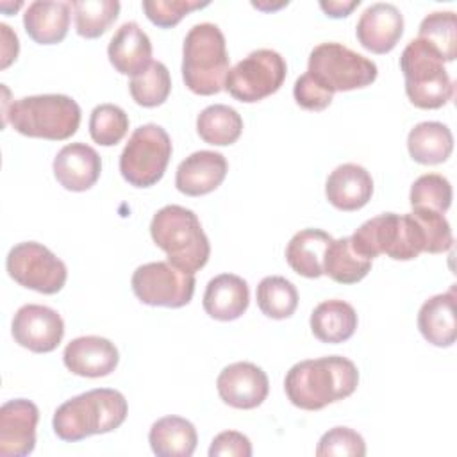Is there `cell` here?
Returning <instances> with one entry per match:
<instances>
[{
    "label": "cell",
    "mask_w": 457,
    "mask_h": 457,
    "mask_svg": "<svg viewBox=\"0 0 457 457\" xmlns=\"http://www.w3.org/2000/svg\"><path fill=\"white\" fill-rule=\"evenodd\" d=\"M332 236L321 228H303L296 232L286 246V261L291 270L307 278L323 275V257Z\"/></svg>",
    "instance_id": "26"
},
{
    "label": "cell",
    "mask_w": 457,
    "mask_h": 457,
    "mask_svg": "<svg viewBox=\"0 0 457 457\" xmlns=\"http://www.w3.org/2000/svg\"><path fill=\"white\" fill-rule=\"evenodd\" d=\"M307 73L330 93L352 91L370 86L377 79V64L350 50L348 46L327 41L316 45L309 54Z\"/></svg>",
    "instance_id": "8"
},
{
    "label": "cell",
    "mask_w": 457,
    "mask_h": 457,
    "mask_svg": "<svg viewBox=\"0 0 457 457\" xmlns=\"http://www.w3.org/2000/svg\"><path fill=\"white\" fill-rule=\"evenodd\" d=\"M452 184L439 173H425L418 177L409 193L412 209H428L436 212H446L452 205Z\"/></svg>",
    "instance_id": "35"
},
{
    "label": "cell",
    "mask_w": 457,
    "mask_h": 457,
    "mask_svg": "<svg viewBox=\"0 0 457 457\" xmlns=\"http://www.w3.org/2000/svg\"><path fill=\"white\" fill-rule=\"evenodd\" d=\"M196 132L209 145L227 146L239 139L243 132V120L234 107L214 104L198 114Z\"/></svg>",
    "instance_id": "30"
},
{
    "label": "cell",
    "mask_w": 457,
    "mask_h": 457,
    "mask_svg": "<svg viewBox=\"0 0 457 457\" xmlns=\"http://www.w3.org/2000/svg\"><path fill=\"white\" fill-rule=\"evenodd\" d=\"M39 409L27 398H14L0 407V455L23 457L36 446Z\"/></svg>",
    "instance_id": "15"
},
{
    "label": "cell",
    "mask_w": 457,
    "mask_h": 457,
    "mask_svg": "<svg viewBox=\"0 0 457 457\" xmlns=\"http://www.w3.org/2000/svg\"><path fill=\"white\" fill-rule=\"evenodd\" d=\"M405 93L420 109H439L453 96V82L441 55L421 39H412L400 55Z\"/></svg>",
    "instance_id": "7"
},
{
    "label": "cell",
    "mask_w": 457,
    "mask_h": 457,
    "mask_svg": "<svg viewBox=\"0 0 457 457\" xmlns=\"http://www.w3.org/2000/svg\"><path fill=\"white\" fill-rule=\"evenodd\" d=\"M407 148L420 164H441L453 150V136L441 121H421L411 129Z\"/></svg>",
    "instance_id": "28"
},
{
    "label": "cell",
    "mask_w": 457,
    "mask_h": 457,
    "mask_svg": "<svg viewBox=\"0 0 457 457\" xmlns=\"http://www.w3.org/2000/svg\"><path fill=\"white\" fill-rule=\"evenodd\" d=\"M150 236L166 252L168 261L187 273L202 270L209 261V239L191 209L175 204L164 205L150 221Z\"/></svg>",
    "instance_id": "3"
},
{
    "label": "cell",
    "mask_w": 457,
    "mask_h": 457,
    "mask_svg": "<svg viewBox=\"0 0 457 457\" xmlns=\"http://www.w3.org/2000/svg\"><path fill=\"white\" fill-rule=\"evenodd\" d=\"M171 152V139L162 127L141 125L132 132L120 155V173L134 187H150L162 179Z\"/></svg>",
    "instance_id": "9"
},
{
    "label": "cell",
    "mask_w": 457,
    "mask_h": 457,
    "mask_svg": "<svg viewBox=\"0 0 457 457\" xmlns=\"http://www.w3.org/2000/svg\"><path fill=\"white\" fill-rule=\"evenodd\" d=\"M327 200L339 211H357L373 195V179L366 168L353 162L339 164L332 170L325 184Z\"/></svg>",
    "instance_id": "21"
},
{
    "label": "cell",
    "mask_w": 457,
    "mask_h": 457,
    "mask_svg": "<svg viewBox=\"0 0 457 457\" xmlns=\"http://www.w3.org/2000/svg\"><path fill=\"white\" fill-rule=\"evenodd\" d=\"M129 91L137 105L157 107L164 104L171 91V79L168 68L161 61H152V64L145 71L130 79Z\"/></svg>",
    "instance_id": "34"
},
{
    "label": "cell",
    "mask_w": 457,
    "mask_h": 457,
    "mask_svg": "<svg viewBox=\"0 0 457 457\" xmlns=\"http://www.w3.org/2000/svg\"><path fill=\"white\" fill-rule=\"evenodd\" d=\"M100 171L102 159L86 143H70L54 159V177L68 191H87L96 184Z\"/></svg>",
    "instance_id": "18"
},
{
    "label": "cell",
    "mask_w": 457,
    "mask_h": 457,
    "mask_svg": "<svg viewBox=\"0 0 457 457\" xmlns=\"http://www.w3.org/2000/svg\"><path fill=\"white\" fill-rule=\"evenodd\" d=\"M77 34L86 39L100 37L114 23L120 12L118 0H73Z\"/></svg>",
    "instance_id": "33"
},
{
    "label": "cell",
    "mask_w": 457,
    "mask_h": 457,
    "mask_svg": "<svg viewBox=\"0 0 457 457\" xmlns=\"http://www.w3.org/2000/svg\"><path fill=\"white\" fill-rule=\"evenodd\" d=\"M70 2L36 0L23 14V27L29 37L39 45L61 43L70 27Z\"/></svg>",
    "instance_id": "24"
},
{
    "label": "cell",
    "mask_w": 457,
    "mask_h": 457,
    "mask_svg": "<svg viewBox=\"0 0 457 457\" xmlns=\"http://www.w3.org/2000/svg\"><path fill=\"white\" fill-rule=\"evenodd\" d=\"M252 443L237 430L220 432L209 448V457H250Z\"/></svg>",
    "instance_id": "41"
},
{
    "label": "cell",
    "mask_w": 457,
    "mask_h": 457,
    "mask_svg": "<svg viewBox=\"0 0 457 457\" xmlns=\"http://www.w3.org/2000/svg\"><path fill=\"white\" fill-rule=\"evenodd\" d=\"M371 270V259L355 252L350 236L332 239L323 257V275L339 284H357Z\"/></svg>",
    "instance_id": "29"
},
{
    "label": "cell",
    "mask_w": 457,
    "mask_h": 457,
    "mask_svg": "<svg viewBox=\"0 0 457 457\" xmlns=\"http://www.w3.org/2000/svg\"><path fill=\"white\" fill-rule=\"evenodd\" d=\"M418 328L434 346H452L457 339L455 320V287L439 293L423 302L418 312Z\"/></svg>",
    "instance_id": "23"
},
{
    "label": "cell",
    "mask_w": 457,
    "mask_h": 457,
    "mask_svg": "<svg viewBox=\"0 0 457 457\" xmlns=\"http://www.w3.org/2000/svg\"><path fill=\"white\" fill-rule=\"evenodd\" d=\"M143 11L146 18L161 27V29H170L175 27L186 14L191 11L207 7L209 2H198V0H145Z\"/></svg>",
    "instance_id": "38"
},
{
    "label": "cell",
    "mask_w": 457,
    "mask_h": 457,
    "mask_svg": "<svg viewBox=\"0 0 457 457\" xmlns=\"http://www.w3.org/2000/svg\"><path fill=\"white\" fill-rule=\"evenodd\" d=\"M216 389L220 398L234 409L259 407L270 391L268 375L253 362H234L225 366L218 378Z\"/></svg>",
    "instance_id": "14"
},
{
    "label": "cell",
    "mask_w": 457,
    "mask_h": 457,
    "mask_svg": "<svg viewBox=\"0 0 457 457\" xmlns=\"http://www.w3.org/2000/svg\"><path fill=\"white\" fill-rule=\"evenodd\" d=\"M129 130L127 112L114 104H100L91 111L89 134L91 139L102 146L120 143Z\"/></svg>",
    "instance_id": "36"
},
{
    "label": "cell",
    "mask_w": 457,
    "mask_h": 457,
    "mask_svg": "<svg viewBox=\"0 0 457 457\" xmlns=\"http://www.w3.org/2000/svg\"><path fill=\"white\" fill-rule=\"evenodd\" d=\"M127 412L129 405L120 391L96 387L61 403L54 412L52 427L59 439L75 443L118 428Z\"/></svg>",
    "instance_id": "2"
},
{
    "label": "cell",
    "mask_w": 457,
    "mask_h": 457,
    "mask_svg": "<svg viewBox=\"0 0 457 457\" xmlns=\"http://www.w3.org/2000/svg\"><path fill=\"white\" fill-rule=\"evenodd\" d=\"M359 384L357 366L343 355H327L293 364L284 378L289 402L303 411H320L348 398Z\"/></svg>",
    "instance_id": "1"
},
{
    "label": "cell",
    "mask_w": 457,
    "mask_h": 457,
    "mask_svg": "<svg viewBox=\"0 0 457 457\" xmlns=\"http://www.w3.org/2000/svg\"><path fill=\"white\" fill-rule=\"evenodd\" d=\"M4 118L21 136L62 141L77 132L80 107L68 95H34L14 100Z\"/></svg>",
    "instance_id": "5"
},
{
    "label": "cell",
    "mask_w": 457,
    "mask_h": 457,
    "mask_svg": "<svg viewBox=\"0 0 457 457\" xmlns=\"http://www.w3.org/2000/svg\"><path fill=\"white\" fill-rule=\"evenodd\" d=\"M107 55L118 73L136 77L152 64L150 37L136 21H127L111 37Z\"/></svg>",
    "instance_id": "20"
},
{
    "label": "cell",
    "mask_w": 457,
    "mask_h": 457,
    "mask_svg": "<svg viewBox=\"0 0 457 457\" xmlns=\"http://www.w3.org/2000/svg\"><path fill=\"white\" fill-rule=\"evenodd\" d=\"M227 171V159L220 152L198 150L179 164L175 186L187 196H202L214 191L223 182Z\"/></svg>",
    "instance_id": "19"
},
{
    "label": "cell",
    "mask_w": 457,
    "mask_h": 457,
    "mask_svg": "<svg viewBox=\"0 0 457 457\" xmlns=\"http://www.w3.org/2000/svg\"><path fill=\"white\" fill-rule=\"evenodd\" d=\"M318 457H362L366 455V443L362 436L348 427H334L321 436L316 446Z\"/></svg>",
    "instance_id": "37"
},
{
    "label": "cell",
    "mask_w": 457,
    "mask_h": 457,
    "mask_svg": "<svg viewBox=\"0 0 457 457\" xmlns=\"http://www.w3.org/2000/svg\"><path fill=\"white\" fill-rule=\"evenodd\" d=\"M295 102L307 111H323L330 105L334 93L320 86L307 71L300 75L293 86Z\"/></svg>",
    "instance_id": "40"
},
{
    "label": "cell",
    "mask_w": 457,
    "mask_h": 457,
    "mask_svg": "<svg viewBox=\"0 0 457 457\" xmlns=\"http://www.w3.org/2000/svg\"><path fill=\"white\" fill-rule=\"evenodd\" d=\"M130 286L139 302L152 307H184L195 293V275L170 261L146 262L132 273Z\"/></svg>",
    "instance_id": "12"
},
{
    "label": "cell",
    "mask_w": 457,
    "mask_h": 457,
    "mask_svg": "<svg viewBox=\"0 0 457 457\" xmlns=\"http://www.w3.org/2000/svg\"><path fill=\"white\" fill-rule=\"evenodd\" d=\"M196 428L180 416L159 418L148 432V443L157 457H191L196 448Z\"/></svg>",
    "instance_id": "27"
},
{
    "label": "cell",
    "mask_w": 457,
    "mask_h": 457,
    "mask_svg": "<svg viewBox=\"0 0 457 457\" xmlns=\"http://www.w3.org/2000/svg\"><path fill=\"white\" fill-rule=\"evenodd\" d=\"M257 305L264 316L286 320L298 307V291L293 282L280 275L264 277L257 286Z\"/></svg>",
    "instance_id": "31"
},
{
    "label": "cell",
    "mask_w": 457,
    "mask_h": 457,
    "mask_svg": "<svg viewBox=\"0 0 457 457\" xmlns=\"http://www.w3.org/2000/svg\"><path fill=\"white\" fill-rule=\"evenodd\" d=\"M311 330L316 339L328 345L348 341L357 328V312L345 300H325L311 312Z\"/></svg>",
    "instance_id": "25"
},
{
    "label": "cell",
    "mask_w": 457,
    "mask_h": 457,
    "mask_svg": "<svg viewBox=\"0 0 457 457\" xmlns=\"http://www.w3.org/2000/svg\"><path fill=\"white\" fill-rule=\"evenodd\" d=\"M361 4V0H321L320 7L325 11L327 16L330 18H345L348 16L357 5Z\"/></svg>",
    "instance_id": "43"
},
{
    "label": "cell",
    "mask_w": 457,
    "mask_h": 457,
    "mask_svg": "<svg viewBox=\"0 0 457 457\" xmlns=\"http://www.w3.org/2000/svg\"><path fill=\"white\" fill-rule=\"evenodd\" d=\"M11 332L20 346L36 353H48L62 341L64 321L52 307L27 303L16 311Z\"/></svg>",
    "instance_id": "13"
},
{
    "label": "cell",
    "mask_w": 457,
    "mask_h": 457,
    "mask_svg": "<svg viewBox=\"0 0 457 457\" xmlns=\"http://www.w3.org/2000/svg\"><path fill=\"white\" fill-rule=\"evenodd\" d=\"M228 52L221 29L204 21L189 29L182 46V79L189 91L209 96L225 87Z\"/></svg>",
    "instance_id": "4"
},
{
    "label": "cell",
    "mask_w": 457,
    "mask_h": 457,
    "mask_svg": "<svg viewBox=\"0 0 457 457\" xmlns=\"http://www.w3.org/2000/svg\"><path fill=\"white\" fill-rule=\"evenodd\" d=\"M414 218L420 221L423 232H425V241H427V253H443L452 248L453 245V236L448 220L445 214L428 211V209H412Z\"/></svg>",
    "instance_id": "39"
},
{
    "label": "cell",
    "mask_w": 457,
    "mask_h": 457,
    "mask_svg": "<svg viewBox=\"0 0 457 457\" xmlns=\"http://www.w3.org/2000/svg\"><path fill=\"white\" fill-rule=\"evenodd\" d=\"M62 361L73 375L98 378L116 370L120 353L114 343L105 337L80 336L66 345Z\"/></svg>",
    "instance_id": "17"
},
{
    "label": "cell",
    "mask_w": 457,
    "mask_h": 457,
    "mask_svg": "<svg viewBox=\"0 0 457 457\" xmlns=\"http://www.w3.org/2000/svg\"><path fill=\"white\" fill-rule=\"evenodd\" d=\"M252 5L253 7H257V9H262V11H273V9H280V7H284V5H287V2H280V4H262V2H252Z\"/></svg>",
    "instance_id": "44"
},
{
    "label": "cell",
    "mask_w": 457,
    "mask_h": 457,
    "mask_svg": "<svg viewBox=\"0 0 457 457\" xmlns=\"http://www.w3.org/2000/svg\"><path fill=\"white\" fill-rule=\"evenodd\" d=\"M5 268L14 282L43 295L59 293L68 278L66 264L52 250L36 241L14 245L7 253Z\"/></svg>",
    "instance_id": "11"
},
{
    "label": "cell",
    "mask_w": 457,
    "mask_h": 457,
    "mask_svg": "<svg viewBox=\"0 0 457 457\" xmlns=\"http://www.w3.org/2000/svg\"><path fill=\"white\" fill-rule=\"evenodd\" d=\"M287 73L284 57L271 48L250 52L225 79V89L239 102L253 104L280 89Z\"/></svg>",
    "instance_id": "10"
},
{
    "label": "cell",
    "mask_w": 457,
    "mask_h": 457,
    "mask_svg": "<svg viewBox=\"0 0 457 457\" xmlns=\"http://www.w3.org/2000/svg\"><path fill=\"white\" fill-rule=\"evenodd\" d=\"M355 34L362 48L373 54H387L403 34V16L393 4H371L362 11Z\"/></svg>",
    "instance_id": "16"
},
{
    "label": "cell",
    "mask_w": 457,
    "mask_h": 457,
    "mask_svg": "<svg viewBox=\"0 0 457 457\" xmlns=\"http://www.w3.org/2000/svg\"><path fill=\"white\" fill-rule=\"evenodd\" d=\"M250 303V289L245 278L221 273L209 280L204 293V311L218 321L237 320Z\"/></svg>",
    "instance_id": "22"
},
{
    "label": "cell",
    "mask_w": 457,
    "mask_h": 457,
    "mask_svg": "<svg viewBox=\"0 0 457 457\" xmlns=\"http://www.w3.org/2000/svg\"><path fill=\"white\" fill-rule=\"evenodd\" d=\"M418 39L432 46L443 59L450 62L457 57V18L452 11H436L420 23Z\"/></svg>",
    "instance_id": "32"
},
{
    "label": "cell",
    "mask_w": 457,
    "mask_h": 457,
    "mask_svg": "<svg viewBox=\"0 0 457 457\" xmlns=\"http://www.w3.org/2000/svg\"><path fill=\"white\" fill-rule=\"evenodd\" d=\"M0 30H2V41H4V46H2V68H7L18 55V50H20V45H18V37L16 34L11 30L9 25L5 23H0Z\"/></svg>",
    "instance_id": "42"
},
{
    "label": "cell",
    "mask_w": 457,
    "mask_h": 457,
    "mask_svg": "<svg viewBox=\"0 0 457 457\" xmlns=\"http://www.w3.org/2000/svg\"><path fill=\"white\" fill-rule=\"evenodd\" d=\"M350 239L355 252L366 259L386 253L395 261H411L427 248L425 232L412 212H382L366 220Z\"/></svg>",
    "instance_id": "6"
}]
</instances>
